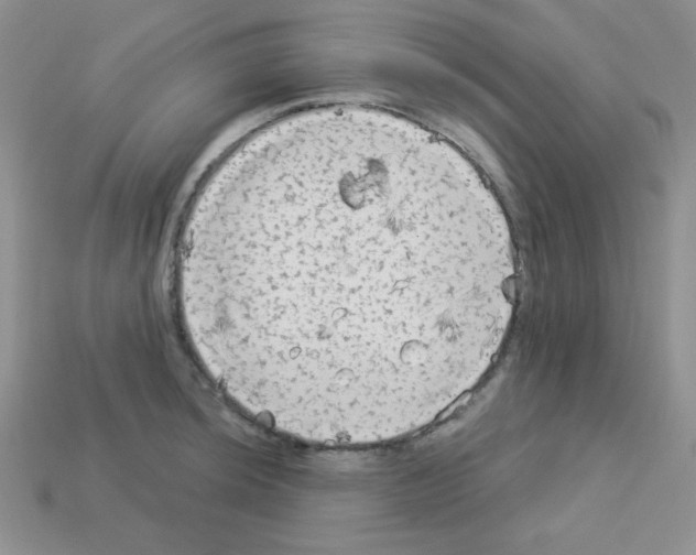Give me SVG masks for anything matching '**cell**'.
Segmentation results:
<instances>
[{"label": "cell", "instance_id": "obj_1", "mask_svg": "<svg viewBox=\"0 0 696 555\" xmlns=\"http://www.w3.org/2000/svg\"><path fill=\"white\" fill-rule=\"evenodd\" d=\"M514 261L475 167L412 121L340 115L249 151L192 215L180 303L198 360L283 425L392 429L505 331Z\"/></svg>", "mask_w": 696, "mask_h": 555}]
</instances>
